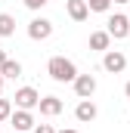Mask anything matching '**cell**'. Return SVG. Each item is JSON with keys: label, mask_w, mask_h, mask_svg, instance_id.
I'll use <instances>...</instances> for the list:
<instances>
[{"label": "cell", "mask_w": 130, "mask_h": 133, "mask_svg": "<svg viewBox=\"0 0 130 133\" xmlns=\"http://www.w3.org/2000/svg\"><path fill=\"white\" fill-rule=\"evenodd\" d=\"M9 121H12V130H16V133H28V130H34V115H31V111H25V108L12 111V115H9Z\"/></svg>", "instance_id": "52a82bcc"}, {"label": "cell", "mask_w": 130, "mask_h": 133, "mask_svg": "<svg viewBox=\"0 0 130 133\" xmlns=\"http://www.w3.org/2000/svg\"><path fill=\"white\" fill-rule=\"evenodd\" d=\"M71 84H74V93H77V99H90V96L96 93V77H93V74H77Z\"/></svg>", "instance_id": "5b68a950"}, {"label": "cell", "mask_w": 130, "mask_h": 133, "mask_svg": "<svg viewBox=\"0 0 130 133\" xmlns=\"http://www.w3.org/2000/svg\"><path fill=\"white\" fill-rule=\"evenodd\" d=\"M16 34V19L9 12H0V37H12Z\"/></svg>", "instance_id": "4fadbf2b"}, {"label": "cell", "mask_w": 130, "mask_h": 133, "mask_svg": "<svg viewBox=\"0 0 130 133\" xmlns=\"http://www.w3.org/2000/svg\"><path fill=\"white\" fill-rule=\"evenodd\" d=\"M37 108H40V115L56 118V115H62V99H59V96H40Z\"/></svg>", "instance_id": "9c48e42d"}, {"label": "cell", "mask_w": 130, "mask_h": 133, "mask_svg": "<svg viewBox=\"0 0 130 133\" xmlns=\"http://www.w3.org/2000/svg\"><path fill=\"white\" fill-rule=\"evenodd\" d=\"M28 37H31V40H47V37H53V22L43 19V16L31 19V22H28Z\"/></svg>", "instance_id": "277c9868"}, {"label": "cell", "mask_w": 130, "mask_h": 133, "mask_svg": "<svg viewBox=\"0 0 130 133\" xmlns=\"http://www.w3.org/2000/svg\"><path fill=\"white\" fill-rule=\"evenodd\" d=\"M0 93H3V74H0Z\"/></svg>", "instance_id": "ffe728a7"}, {"label": "cell", "mask_w": 130, "mask_h": 133, "mask_svg": "<svg viewBox=\"0 0 130 133\" xmlns=\"http://www.w3.org/2000/svg\"><path fill=\"white\" fill-rule=\"evenodd\" d=\"M34 133H56L50 124H34Z\"/></svg>", "instance_id": "e0dca14e"}, {"label": "cell", "mask_w": 130, "mask_h": 133, "mask_svg": "<svg viewBox=\"0 0 130 133\" xmlns=\"http://www.w3.org/2000/svg\"><path fill=\"white\" fill-rule=\"evenodd\" d=\"M59 133H77V130H59Z\"/></svg>", "instance_id": "44dd1931"}, {"label": "cell", "mask_w": 130, "mask_h": 133, "mask_svg": "<svg viewBox=\"0 0 130 133\" xmlns=\"http://www.w3.org/2000/svg\"><path fill=\"white\" fill-rule=\"evenodd\" d=\"M47 3H50V0H25V6H28L31 12H37V9H43Z\"/></svg>", "instance_id": "2e32d148"}, {"label": "cell", "mask_w": 130, "mask_h": 133, "mask_svg": "<svg viewBox=\"0 0 130 133\" xmlns=\"http://www.w3.org/2000/svg\"><path fill=\"white\" fill-rule=\"evenodd\" d=\"M16 105L19 108H25V111H31V108H37V102H40V93L34 90V87H22V90H16Z\"/></svg>", "instance_id": "8992f818"}, {"label": "cell", "mask_w": 130, "mask_h": 133, "mask_svg": "<svg viewBox=\"0 0 130 133\" xmlns=\"http://www.w3.org/2000/svg\"><path fill=\"white\" fill-rule=\"evenodd\" d=\"M9 115H12V102H9V99H0V124L9 121Z\"/></svg>", "instance_id": "9a60e30c"}, {"label": "cell", "mask_w": 130, "mask_h": 133, "mask_svg": "<svg viewBox=\"0 0 130 133\" xmlns=\"http://www.w3.org/2000/svg\"><path fill=\"white\" fill-rule=\"evenodd\" d=\"M65 9H68V16H71L74 22H87V16H90V9H87V3H84V0H68V3H65Z\"/></svg>", "instance_id": "30bf717a"}, {"label": "cell", "mask_w": 130, "mask_h": 133, "mask_svg": "<svg viewBox=\"0 0 130 133\" xmlns=\"http://www.w3.org/2000/svg\"><path fill=\"white\" fill-rule=\"evenodd\" d=\"M102 68H105L108 74H121V71L127 68V56H124L121 50H105V53H102Z\"/></svg>", "instance_id": "7a4b0ae2"}, {"label": "cell", "mask_w": 130, "mask_h": 133, "mask_svg": "<svg viewBox=\"0 0 130 133\" xmlns=\"http://www.w3.org/2000/svg\"><path fill=\"white\" fill-rule=\"evenodd\" d=\"M96 115H99V108H96L90 99H81V102H77V108H74V118H77L81 124H90V121H96Z\"/></svg>", "instance_id": "ba28073f"}, {"label": "cell", "mask_w": 130, "mask_h": 133, "mask_svg": "<svg viewBox=\"0 0 130 133\" xmlns=\"http://www.w3.org/2000/svg\"><path fill=\"white\" fill-rule=\"evenodd\" d=\"M108 43H112L108 31H93V34H90V50H99V53H105V50H108Z\"/></svg>", "instance_id": "8fae6325"}, {"label": "cell", "mask_w": 130, "mask_h": 133, "mask_svg": "<svg viewBox=\"0 0 130 133\" xmlns=\"http://www.w3.org/2000/svg\"><path fill=\"white\" fill-rule=\"evenodd\" d=\"M105 31H108V37H115V40L127 37V34H130V19H127V16H121V12H115V16L105 22Z\"/></svg>", "instance_id": "3957f363"}, {"label": "cell", "mask_w": 130, "mask_h": 133, "mask_svg": "<svg viewBox=\"0 0 130 133\" xmlns=\"http://www.w3.org/2000/svg\"><path fill=\"white\" fill-rule=\"evenodd\" d=\"M84 3H87L90 12H105V9L112 6V0H84Z\"/></svg>", "instance_id": "5bb4252c"}, {"label": "cell", "mask_w": 130, "mask_h": 133, "mask_svg": "<svg viewBox=\"0 0 130 133\" xmlns=\"http://www.w3.org/2000/svg\"><path fill=\"white\" fill-rule=\"evenodd\" d=\"M115 3H130V0H115Z\"/></svg>", "instance_id": "7402d4cb"}, {"label": "cell", "mask_w": 130, "mask_h": 133, "mask_svg": "<svg viewBox=\"0 0 130 133\" xmlns=\"http://www.w3.org/2000/svg\"><path fill=\"white\" fill-rule=\"evenodd\" d=\"M0 74H3V77H12V81H16V77L22 74V62H16V59H9V56H6V62L0 65Z\"/></svg>", "instance_id": "7c38bea8"}, {"label": "cell", "mask_w": 130, "mask_h": 133, "mask_svg": "<svg viewBox=\"0 0 130 133\" xmlns=\"http://www.w3.org/2000/svg\"><path fill=\"white\" fill-rule=\"evenodd\" d=\"M124 96H127V99H130V81H127V84H124Z\"/></svg>", "instance_id": "ac0fdd59"}, {"label": "cell", "mask_w": 130, "mask_h": 133, "mask_svg": "<svg viewBox=\"0 0 130 133\" xmlns=\"http://www.w3.org/2000/svg\"><path fill=\"white\" fill-rule=\"evenodd\" d=\"M47 74H50L53 81H59V84H71V81L77 77V65H74L71 59H65V56H53V59L47 62Z\"/></svg>", "instance_id": "6da1fadb"}, {"label": "cell", "mask_w": 130, "mask_h": 133, "mask_svg": "<svg viewBox=\"0 0 130 133\" xmlns=\"http://www.w3.org/2000/svg\"><path fill=\"white\" fill-rule=\"evenodd\" d=\"M3 62H6V53H3V50H0V65H3Z\"/></svg>", "instance_id": "d6986e66"}]
</instances>
